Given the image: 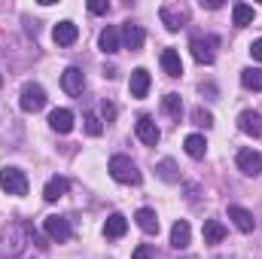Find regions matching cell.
Instances as JSON below:
<instances>
[{
  "label": "cell",
  "mask_w": 262,
  "mask_h": 259,
  "mask_svg": "<svg viewBox=\"0 0 262 259\" xmlns=\"http://www.w3.org/2000/svg\"><path fill=\"white\" fill-rule=\"evenodd\" d=\"M31 226L28 223H12L3 235H0V259H15L21 250H25V244L31 241Z\"/></svg>",
  "instance_id": "obj_1"
},
{
  "label": "cell",
  "mask_w": 262,
  "mask_h": 259,
  "mask_svg": "<svg viewBox=\"0 0 262 259\" xmlns=\"http://www.w3.org/2000/svg\"><path fill=\"white\" fill-rule=\"evenodd\" d=\"M110 177L116 183H131V186L140 183V171H137V165L131 162L128 156H113L110 159Z\"/></svg>",
  "instance_id": "obj_2"
},
{
  "label": "cell",
  "mask_w": 262,
  "mask_h": 259,
  "mask_svg": "<svg viewBox=\"0 0 262 259\" xmlns=\"http://www.w3.org/2000/svg\"><path fill=\"white\" fill-rule=\"evenodd\" d=\"M18 107H21L25 113H37V110H43V107H46V89L37 85V82H28V85L21 89Z\"/></svg>",
  "instance_id": "obj_3"
},
{
  "label": "cell",
  "mask_w": 262,
  "mask_h": 259,
  "mask_svg": "<svg viewBox=\"0 0 262 259\" xmlns=\"http://www.w3.org/2000/svg\"><path fill=\"white\" fill-rule=\"evenodd\" d=\"M0 189L9 192V195H28V177H25V171L6 165L0 171Z\"/></svg>",
  "instance_id": "obj_4"
},
{
  "label": "cell",
  "mask_w": 262,
  "mask_h": 259,
  "mask_svg": "<svg viewBox=\"0 0 262 259\" xmlns=\"http://www.w3.org/2000/svg\"><path fill=\"white\" fill-rule=\"evenodd\" d=\"M213 46H216V37H192V43H189L192 58L198 64H213V58H216Z\"/></svg>",
  "instance_id": "obj_5"
},
{
  "label": "cell",
  "mask_w": 262,
  "mask_h": 259,
  "mask_svg": "<svg viewBox=\"0 0 262 259\" xmlns=\"http://www.w3.org/2000/svg\"><path fill=\"white\" fill-rule=\"evenodd\" d=\"M43 229H46V235H49L52 241H58V244L70 241V223H67L64 217H58V213L46 217V220H43Z\"/></svg>",
  "instance_id": "obj_6"
},
{
  "label": "cell",
  "mask_w": 262,
  "mask_h": 259,
  "mask_svg": "<svg viewBox=\"0 0 262 259\" xmlns=\"http://www.w3.org/2000/svg\"><path fill=\"white\" fill-rule=\"evenodd\" d=\"M235 162H238V168H241L247 177H259L262 174V156L256 149H238Z\"/></svg>",
  "instance_id": "obj_7"
},
{
  "label": "cell",
  "mask_w": 262,
  "mask_h": 259,
  "mask_svg": "<svg viewBox=\"0 0 262 259\" xmlns=\"http://www.w3.org/2000/svg\"><path fill=\"white\" fill-rule=\"evenodd\" d=\"M61 89H64L70 98H79L82 89H85V73L79 67H67L64 73H61Z\"/></svg>",
  "instance_id": "obj_8"
},
{
  "label": "cell",
  "mask_w": 262,
  "mask_h": 259,
  "mask_svg": "<svg viewBox=\"0 0 262 259\" xmlns=\"http://www.w3.org/2000/svg\"><path fill=\"white\" fill-rule=\"evenodd\" d=\"M134 131H137V137H140L146 146H156V143H159V137H162L159 125H156L149 116H140V119H137V125H134Z\"/></svg>",
  "instance_id": "obj_9"
},
{
  "label": "cell",
  "mask_w": 262,
  "mask_h": 259,
  "mask_svg": "<svg viewBox=\"0 0 262 259\" xmlns=\"http://www.w3.org/2000/svg\"><path fill=\"white\" fill-rule=\"evenodd\" d=\"M238 128L244 131V134H250V137H262V113L244 110V113L238 116Z\"/></svg>",
  "instance_id": "obj_10"
},
{
  "label": "cell",
  "mask_w": 262,
  "mask_h": 259,
  "mask_svg": "<svg viewBox=\"0 0 262 259\" xmlns=\"http://www.w3.org/2000/svg\"><path fill=\"white\" fill-rule=\"evenodd\" d=\"M49 128L58 131V134H70V131H73V113H70L67 107L52 110V113H49Z\"/></svg>",
  "instance_id": "obj_11"
},
{
  "label": "cell",
  "mask_w": 262,
  "mask_h": 259,
  "mask_svg": "<svg viewBox=\"0 0 262 259\" xmlns=\"http://www.w3.org/2000/svg\"><path fill=\"white\" fill-rule=\"evenodd\" d=\"M229 220H232V223L238 226V232H244V235L256 229L253 213H250V210H244V207H238V204H232V207H229Z\"/></svg>",
  "instance_id": "obj_12"
},
{
  "label": "cell",
  "mask_w": 262,
  "mask_h": 259,
  "mask_svg": "<svg viewBox=\"0 0 262 259\" xmlns=\"http://www.w3.org/2000/svg\"><path fill=\"white\" fill-rule=\"evenodd\" d=\"M76 37H79V28H76L73 21H58L55 31H52V40H55L58 46H73Z\"/></svg>",
  "instance_id": "obj_13"
},
{
  "label": "cell",
  "mask_w": 262,
  "mask_h": 259,
  "mask_svg": "<svg viewBox=\"0 0 262 259\" xmlns=\"http://www.w3.org/2000/svg\"><path fill=\"white\" fill-rule=\"evenodd\" d=\"M143 40H146L143 28H140V25H131V21H125V28H122V46H125V49H131V52H137V49L143 46Z\"/></svg>",
  "instance_id": "obj_14"
},
{
  "label": "cell",
  "mask_w": 262,
  "mask_h": 259,
  "mask_svg": "<svg viewBox=\"0 0 262 259\" xmlns=\"http://www.w3.org/2000/svg\"><path fill=\"white\" fill-rule=\"evenodd\" d=\"M162 21H165V28L168 31H180L183 25H186V9H180V6H162Z\"/></svg>",
  "instance_id": "obj_15"
},
{
  "label": "cell",
  "mask_w": 262,
  "mask_h": 259,
  "mask_svg": "<svg viewBox=\"0 0 262 259\" xmlns=\"http://www.w3.org/2000/svg\"><path fill=\"white\" fill-rule=\"evenodd\" d=\"M189 238H192V229H189V223H186V220H177V223L171 226V247H177V250H186V247H189Z\"/></svg>",
  "instance_id": "obj_16"
},
{
  "label": "cell",
  "mask_w": 262,
  "mask_h": 259,
  "mask_svg": "<svg viewBox=\"0 0 262 259\" xmlns=\"http://www.w3.org/2000/svg\"><path fill=\"white\" fill-rule=\"evenodd\" d=\"M98 46H101L104 55H116V52H119V31H116L113 25H107V28L101 31V37H98Z\"/></svg>",
  "instance_id": "obj_17"
},
{
  "label": "cell",
  "mask_w": 262,
  "mask_h": 259,
  "mask_svg": "<svg viewBox=\"0 0 262 259\" xmlns=\"http://www.w3.org/2000/svg\"><path fill=\"white\" fill-rule=\"evenodd\" d=\"M134 220H137V226H140L146 235H159V217H156L152 207H140V210L134 213Z\"/></svg>",
  "instance_id": "obj_18"
},
{
  "label": "cell",
  "mask_w": 262,
  "mask_h": 259,
  "mask_svg": "<svg viewBox=\"0 0 262 259\" xmlns=\"http://www.w3.org/2000/svg\"><path fill=\"white\" fill-rule=\"evenodd\" d=\"M146 92H149V70L146 67H137L131 73V95L134 98H146Z\"/></svg>",
  "instance_id": "obj_19"
},
{
  "label": "cell",
  "mask_w": 262,
  "mask_h": 259,
  "mask_svg": "<svg viewBox=\"0 0 262 259\" xmlns=\"http://www.w3.org/2000/svg\"><path fill=\"white\" fill-rule=\"evenodd\" d=\"M125 232H128V220L122 213H110L107 223H104V235L107 238H122Z\"/></svg>",
  "instance_id": "obj_20"
},
{
  "label": "cell",
  "mask_w": 262,
  "mask_h": 259,
  "mask_svg": "<svg viewBox=\"0 0 262 259\" xmlns=\"http://www.w3.org/2000/svg\"><path fill=\"white\" fill-rule=\"evenodd\" d=\"M162 67L168 76H183V61H180V52L177 49H165L162 52Z\"/></svg>",
  "instance_id": "obj_21"
},
{
  "label": "cell",
  "mask_w": 262,
  "mask_h": 259,
  "mask_svg": "<svg viewBox=\"0 0 262 259\" xmlns=\"http://www.w3.org/2000/svg\"><path fill=\"white\" fill-rule=\"evenodd\" d=\"M67 189H70L67 177H52V180L46 183V189H43V198H46V201H58V198L67 195Z\"/></svg>",
  "instance_id": "obj_22"
},
{
  "label": "cell",
  "mask_w": 262,
  "mask_h": 259,
  "mask_svg": "<svg viewBox=\"0 0 262 259\" xmlns=\"http://www.w3.org/2000/svg\"><path fill=\"white\" fill-rule=\"evenodd\" d=\"M183 149H186L189 159H204V153H207V140H204V134H189V137L183 140Z\"/></svg>",
  "instance_id": "obj_23"
},
{
  "label": "cell",
  "mask_w": 262,
  "mask_h": 259,
  "mask_svg": "<svg viewBox=\"0 0 262 259\" xmlns=\"http://www.w3.org/2000/svg\"><path fill=\"white\" fill-rule=\"evenodd\" d=\"M253 18H256V9H253V6H247V3H235V6H232V21H235L238 28H247Z\"/></svg>",
  "instance_id": "obj_24"
},
{
  "label": "cell",
  "mask_w": 262,
  "mask_h": 259,
  "mask_svg": "<svg viewBox=\"0 0 262 259\" xmlns=\"http://www.w3.org/2000/svg\"><path fill=\"white\" fill-rule=\"evenodd\" d=\"M226 238V226L220 220H207L204 223V244H220Z\"/></svg>",
  "instance_id": "obj_25"
},
{
  "label": "cell",
  "mask_w": 262,
  "mask_h": 259,
  "mask_svg": "<svg viewBox=\"0 0 262 259\" xmlns=\"http://www.w3.org/2000/svg\"><path fill=\"white\" fill-rule=\"evenodd\" d=\"M241 85L250 92H262V70L259 67H244L241 70Z\"/></svg>",
  "instance_id": "obj_26"
},
{
  "label": "cell",
  "mask_w": 262,
  "mask_h": 259,
  "mask_svg": "<svg viewBox=\"0 0 262 259\" xmlns=\"http://www.w3.org/2000/svg\"><path fill=\"white\" fill-rule=\"evenodd\" d=\"M162 110H165L171 119H180V113H183V101H180V95H174V92L165 95V98H162Z\"/></svg>",
  "instance_id": "obj_27"
},
{
  "label": "cell",
  "mask_w": 262,
  "mask_h": 259,
  "mask_svg": "<svg viewBox=\"0 0 262 259\" xmlns=\"http://www.w3.org/2000/svg\"><path fill=\"white\" fill-rule=\"evenodd\" d=\"M156 171H159V177H162L165 183H177V180H180V174H177V165H174V159H162Z\"/></svg>",
  "instance_id": "obj_28"
},
{
  "label": "cell",
  "mask_w": 262,
  "mask_h": 259,
  "mask_svg": "<svg viewBox=\"0 0 262 259\" xmlns=\"http://www.w3.org/2000/svg\"><path fill=\"white\" fill-rule=\"evenodd\" d=\"M192 122H195V125H201V128H210V125H213V116H210L207 110L195 107V110H192Z\"/></svg>",
  "instance_id": "obj_29"
},
{
  "label": "cell",
  "mask_w": 262,
  "mask_h": 259,
  "mask_svg": "<svg viewBox=\"0 0 262 259\" xmlns=\"http://www.w3.org/2000/svg\"><path fill=\"white\" fill-rule=\"evenodd\" d=\"M85 131H89L92 137H98V134L104 131V125H101V119H98L95 113H89V116H85Z\"/></svg>",
  "instance_id": "obj_30"
},
{
  "label": "cell",
  "mask_w": 262,
  "mask_h": 259,
  "mask_svg": "<svg viewBox=\"0 0 262 259\" xmlns=\"http://www.w3.org/2000/svg\"><path fill=\"white\" fill-rule=\"evenodd\" d=\"M107 9H110L107 0H92V3H89V12H95V15H104Z\"/></svg>",
  "instance_id": "obj_31"
},
{
  "label": "cell",
  "mask_w": 262,
  "mask_h": 259,
  "mask_svg": "<svg viewBox=\"0 0 262 259\" xmlns=\"http://www.w3.org/2000/svg\"><path fill=\"white\" fill-rule=\"evenodd\" d=\"M134 259H152V250H149V244H140V247L134 250Z\"/></svg>",
  "instance_id": "obj_32"
},
{
  "label": "cell",
  "mask_w": 262,
  "mask_h": 259,
  "mask_svg": "<svg viewBox=\"0 0 262 259\" xmlns=\"http://www.w3.org/2000/svg\"><path fill=\"white\" fill-rule=\"evenodd\" d=\"M250 55H253L256 61H262V37H259V40H253V43H250Z\"/></svg>",
  "instance_id": "obj_33"
},
{
  "label": "cell",
  "mask_w": 262,
  "mask_h": 259,
  "mask_svg": "<svg viewBox=\"0 0 262 259\" xmlns=\"http://www.w3.org/2000/svg\"><path fill=\"white\" fill-rule=\"evenodd\" d=\"M201 6H207V9H220L223 0H201Z\"/></svg>",
  "instance_id": "obj_34"
},
{
  "label": "cell",
  "mask_w": 262,
  "mask_h": 259,
  "mask_svg": "<svg viewBox=\"0 0 262 259\" xmlns=\"http://www.w3.org/2000/svg\"><path fill=\"white\" fill-rule=\"evenodd\" d=\"M0 82H3V79H0Z\"/></svg>",
  "instance_id": "obj_35"
}]
</instances>
